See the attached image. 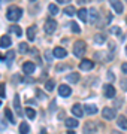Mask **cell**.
<instances>
[{
  "instance_id": "cell-1",
  "label": "cell",
  "mask_w": 127,
  "mask_h": 134,
  "mask_svg": "<svg viewBox=\"0 0 127 134\" xmlns=\"http://www.w3.org/2000/svg\"><path fill=\"white\" fill-rule=\"evenodd\" d=\"M21 15H23V9L21 8L10 6L9 9H8V12H6V18L9 19V21H12V23H15V21H18L21 18Z\"/></svg>"
},
{
  "instance_id": "cell-2",
  "label": "cell",
  "mask_w": 127,
  "mask_h": 134,
  "mask_svg": "<svg viewBox=\"0 0 127 134\" xmlns=\"http://www.w3.org/2000/svg\"><path fill=\"white\" fill-rule=\"evenodd\" d=\"M85 51H87V43L84 42V40H76L73 45V54L75 57H84V54H85Z\"/></svg>"
},
{
  "instance_id": "cell-3",
  "label": "cell",
  "mask_w": 127,
  "mask_h": 134,
  "mask_svg": "<svg viewBox=\"0 0 127 134\" xmlns=\"http://www.w3.org/2000/svg\"><path fill=\"white\" fill-rule=\"evenodd\" d=\"M55 29H57V21H54L52 18H48L46 21H45L44 30H45L46 34H52L54 31H55Z\"/></svg>"
},
{
  "instance_id": "cell-4",
  "label": "cell",
  "mask_w": 127,
  "mask_h": 134,
  "mask_svg": "<svg viewBox=\"0 0 127 134\" xmlns=\"http://www.w3.org/2000/svg\"><path fill=\"white\" fill-rule=\"evenodd\" d=\"M102 116L106 121H112L114 118H115V110L111 109V107H105V109L102 110Z\"/></svg>"
},
{
  "instance_id": "cell-5",
  "label": "cell",
  "mask_w": 127,
  "mask_h": 134,
  "mask_svg": "<svg viewBox=\"0 0 127 134\" xmlns=\"http://www.w3.org/2000/svg\"><path fill=\"white\" fill-rule=\"evenodd\" d=\"M93 66H94V63L91 61V60H88V58H84L82 61L79 63V69H81V70H85V72L91 70Z\"/></svg>"
},
{
  "instance_id": "cell-6",
  "label": "cell",
  "mask_w": 127,
  "mask_h": 134,
  "mask_svg": "<svg viewBox=\"0 0 127 134\" xmlns=\"http://www.w3.org/2000/svg\"><path fill=\"white\" fill-rule=\"evenodd\" d=\"M34 69H36V66L31 61H25L23 64V72H24V75H33Z\"/></svg>"
},
{
  "instance_id": "cell-7",
  "label": "cell",
  "mask_w": 127,
  "mask_h": 134,
  "mask_svg": "<svg viewBox=\"0 0 127 134\" xmlns=\"http://www.w3.org/2000/svg\"><path fill=\"white\" fill-rule=\"evenodd\" d=\"M103 94L106 98H114L115 97V88L112 85H105L103 86Z\"/></svg>"
},
{
  "instance_id": "cell-8",
  "label": "cell",
  "mask_w": 127,
  "mask_h": 134,
  "mask_svg": "<svg viewBox=\"0 0 127 134\" xmlns=\"http://www.w3.org/2000/svg\"><path fill=\"white\" fill-rule=\"evenodd\" d=\"M84 112H85V110H84V107L81 104H73L72 106V113H73L76 118H82Z\"/></svg>"
},
{
  "instance_id": "cell-9",
  "label": "cell",
  "mask_w": 127,
  "mask_h": 134,
  "mask_svg": "<svg viewBox=\"0 0 127 134\" xmlns=\"http://www.w3.org/2000/svg\"><path fill=\"white\" fill-rule=\"evenodd\" d=\"M52 54H54L55 58H64L66 55H67V51H66L64 48H61V46H57V48H54Z\"/></svg>"
},
{
  "instance_id": "cell-10",
  "label": "cell",
  "mask_w": 127,
  "mask_h": 134,
  "mask_svg": "<svg viewBox=\"0 0 127 134\" xmlns=\"http://www.w3.org/2000/svg\"><path fill=\"white\" fill-rule=\"evenodd\" d=\"M59 94L61 97H69L70 94H72V90H70L69 85H60L59 86Z\"/></svg>"
},
{
  "instance_id": "cell-11",
  "label": "cell",
  "mask_w": 127,
  "mask_h": 134,
  "mask_svg": "<svg viewBox=\"0 0 127 134\" xmlns=\"http://www.w3.org/2000/svg\"><path fill=\"white\" fill-rule=\"evenodd\" d=\"M97 19H99L97 9H88V21L93 24V23H97Z\"/></svg>"
},
{
  "instance_id": "cell-12",
  "label": "cell",
  "mask_w": 127,
  "mask_h": 134,
  "mask_svg": "<svg viewBox=\"0 0 127 134\" xmlns=\"http://www.w3.org/2000/svg\"><path fill=\"white\" fill-rule=\"evenodd\" d=\"M14 107H15V112H17V115H18V116L23 115L21 104H20V96H18V94H15V97H14Z\"/></svg>"
},
{
  "instance_id": "cell-13",
  "label": "cell",
  "mask_w": 127,
  "mask_h": 134,
  "mask_svg": "<svg viewBox=\"0 0 127 134\" xmlns=\"http://www.w3.org/2000/svg\"><path fill=\"white\" fill-rule=\"evenodd\" d=\"M10 43H12V40H10V37L8 36V34H5V36H2V39H0V46L2 48H9Z\"/></svg>"
},
{
  "instance_id": "cell-14",
  "label": "cell",
  "mask_w": 127,
  "mask_h": 134,
  "mask_svg": "<svg viewBox=\"0 0 127 134\" xmlns=\"http://www.w3.org/2000/svg\"><path fill=\"white\" fill-rule=\"evenodd\" d=\"M64 124H66L67 128H76V127L79 125V122L75 119V118H67V119L64 121Z\"/></svg>"
},
{
  "instance_id": "cell-15",
  "label": "cell",
  "mask_w": 127,
  "mask_h": 134,
  "mask_svg": "<svg viewBox=\"0 0 127 134\" xmlns=\"http://www.w3.org/2000/svg\"><path fill=\"white\" fill-rule=\"evenodd\" d=\"M111 6L115 9L117 14H121V12H123V5H121V2H120V0H111Z\"/></svg>"
},
{
  "instance_id": "cell-16",
  "label": "cell",
  "mask_w": 127,
  "mask_h": 134,
  "mask_svg": "<svg viewBox=\"0 0 127 134\" xmlns=\"http://www.w3.org/2000/svg\"><path fill=\"white\" fill-rule=\"evenodd\" d=\"M117 125L121 130H127V118L126 116H118L117 118Z\"/></svg>"
},
{
  "instance_id": "cell-17",
  "label": "cell",
  "mask_w": 127,
  "mask_h": 134,
  "mask_svg": "<svg viewBox=\"0 0 127 134\" xmlns=\"http://www.w3.org/2000/svg\"><path fill=\"white\" fill-rule=\"evenodd\" d=\"M78 16L81 21H88V9H85V8H81V9L78 10Z\"/></svg>"
},
{
  "instance_id": "cell-18",
  "label": "cell",
  "mask_w": 127,
  "mask_h": 134,
  "mask_svg": "<svg viewBox=\"0 0 127 134\" xmlns=\"http://www.w3.org/2000/svg\"><path fill=\"white\" fill-rule=\"evenodd\" d=\"M84 110L87 112L88 115H96V113H97V107L94 104H85L84 106Z\"/></svg>"
},
{
  "instance_id": "cell-19",
  "label": "cell",
  "mask_w": 127,
  "mask_h": 134,
  "mask_svg": "<svg viewBox=\"0 0 127 134\" xmlns=\"http://www.w3.org/2000/svg\"><path fill=\"white\" fill-rule=\"evenodd\" d=\"M27 37H29V40H34V37H36V25H30L27 29Z\"/></svg>"
},
{
  "instance_id": "cell-20",
  "label": "cell",
  "mask_w": 127,
  "mask_h": 134,
  "mask_svg": "<svg viewBox=\"0 0 127 134\" xmlns=\"http://www.w3.org/2000/svg\"><path fill=\"white\" fill-rule=\"evenodd\" d=\"M94 42L99 43V45L105 43V42H106V34H105V33H99V34H96V36H94Z\"/></svg>"
},
{
  "instance_id": "cell-21",
  "label": "cell",
  "mask_w": 127,
  "mask_h": 134,
  "mask_svg": "<svg viewBox=\"0 0 127 134\" xmlns=\"http://www.w3.org/2000/svg\"><path fill=\"white\" fill-rule=\"evenodd\" d=\"M66 81L72 82V83H78V82H79V75H78V73H70V75L66 77Z\"/></svg>"
},
{
  "instance_id": "cell-22",
  "label": "cell",
  "mask_w": 127,
  "mask_h": 134,
  "mask_svg": "<svg viewBox=\"0 0 127 134\" xmlns=\"http://www.w3.org/2000/svg\"><path fill=\"white\" fill-rule=\"evenodd\" d=\"M14 57H15V52L12 51V49H9V52L6 54V64H8V66H10V64H12Z\"/></svg>"
},
{
  "instance_id": "cell-23",
  "label": "cell",
  "mask_w": 127,
  "mask_h": 134,
  "mask_svg": "<svg viewBox=\"0 0 127 134\" xmlns=\"http://www.w3.org/2000/svg\"><path fill=\"white\" fill-rule=\"evenodd\" d=\"M29 131H30L29 124H27V122H21V125H20V134H29Z\"/></svg>"
},
{
  "instance_id": "cell-24",
  "label": "cell",
  "mask_w": 127,
  "mask_h": 134,
  "mask_svg": "<svg viewBox=\"0 0 127 134\" xmlns=\"http://www.w3.org/2000/svg\"><path fill=\"white\" fill-rule=\"evenodd\" d=\"M25 115H27L29 119H34V118H36V110L31 109V107H27V109H25Z\"/></svg>"
},
{
  "instance_id": "cell-25",
  "label": "cell",
  "mask_w": 127,
  "mask_h": 134,
  "mask_svg": "<svg viewBox=\"0 0 127 134\" xmlns=\"http://www.w3.org/2000/svg\"><path fill=\"white\" fill-rule=\"evenodd\" d=\"M9 31L15 33L17 36H21V34H23V30H21V27H18V25H10V27H9Z\"/></svg>"
},
{
  "instance_id": "cell-26",
  "label": "cell",
  "mask_w": 127,
  "mask_h": 134,
  "mask_svg": "<svg viewBox=\"0 0 127 134\" xmlns=\"http://www.w3.org/2000/svg\"><path fill=\"white\" fill-rule=\"evenodd\" d=\"M48 10H49V14L51 15H57L59 14V6L54 5V3H51V5L48 6Z\"/></svg>"
},
{
  "instance_id": "cell-27",
  "label": "cell",
  "mask_w": 127,
  "mask_h": 134,
  "mask_svg": "<svg viewBox=\"0 0 127 134\" xmlns=\"http://www.w3.org/2000/svg\"><path fill=\"white\" fill-rule=\"evenodd\" d=\"M18 51H20L21 54H25L27 51H29V45L25 42H21L20 45H18Z\"/></svg>"
},
{
  "instance_id": "cell-28",
  "label": "cell",
  "mask_w": 127,
  "mask_h": 134,
  "mask_svg": "<svg viewBox=\"0 0 127 134\" xmlns=\"http://www.w3.org/2000/svg\"><path fill=\"white\" fill-rule=\"evenodd\" d=\"M5 115H6V119L9 121L10 124H15V118H14V115H12V112H10L9 109L5 110Z\"/></svg>"
},
{
  "instance_id": "cell-29",
  "label": "cell",
  "mask_w": 127,
  "mask_h": 134,
  "mask_svg": "<svg viewBox=\"0 0 127 134\" xmlns=\"http://www.w3.org/2000/svg\"><path fill=\"white\" fill-rule=\"evenodd\" d=\"M64 14L67 15V16H72V15H75V8H73V6H67V8L64 9Z\"/></svg>"
},
{
  "instance_id": "cell-30",
  "label": "cell",
  "mask_w": 127,
  "mask_h": 134,
  "mask_svg": "<svg viewBox=\"0 0 127 134\" xmlns=\"http://www.w3.org/2000/svg\"><path fill=\"white\" fill-rule=\"evenodd\" d=\"M91 128V122H87L85 127H84V133L85 134H94V130H90Z\"/></svg>"
},
{
  "instance_id": "cell-31",
  "label": "cell",
  "mask_w": 127,
  "mask_h": 134,
  "mask_svg": "<svg viewBox=\"0 0 127 134\" xmlns=\"http://www.w3.org/2000/svg\"><path fill=\"white\" fill-rule=\"evenodd\" d=\"M54 85H55V83H54V81H51V79H49V81H46V83H45L46 91H52V90H54Z\"/></svg>"
},
{
  "instance_id": "cell-32",
  "label": "cell",
  "mask_w": 127,
  "mask_h": 134,
  "mask_svg": "<svg viewBox=\"0 0 127 134\" xmlns=\"http://www.w3.org/2000/svg\"><path fill=\"white\" fill-rule=\"evenodd\" d=\"M70 29H72L73 33H81V29H79V25L76 23H70Z\"/></svg>"
},
{
  "instance_id": "cell-33",
  "label": "cell",
  "mask_w": 127,
  "mask_h": 134,
  "mask_svg": "<svg viewBox=\"0 0 127 134\" xmlns=\"http://www.w3.org/2000/svg\"><path fill=\"white\" fill-rule=\"evenodd\" d=\"M6 92H5V83H0V98H5Z\"/></svg>"
},
{
  "instance_id": "cell-34",
  "label": "cell",
  "mask_w": 127,
  "mask_h": 134,
  "mask_svg": "<svg viewBox=\"0 0 127 134\" xmlns=\"http://www.w3.org/2000/svg\"><path fill=\"white\" fill-rule=\"evenodd\" d=\"M111 33L112 34H120L121 33V29H120V27H111Z\"/></svg>"
},
{
  "instance_id": "cell-35",
  "label": "cell",
  "mask_w": 127,
  "mask_h": 134,
  "mask_svg": "<svg viewBox=\"0 0 127 134\" xmlns=\"http://www.w3.org/2000/svg\"><path fill=\"white\" fill-rule=\"evenodd\" d=\"M121 70H123L124 75H127V63H123L121 64Z\"/></svg>"
},
{
  "instance_id": "cell-36",
  "label": "cell",
  "mask_w": 127,
  "mask_h": 134,
  "mask_svg": "<svg viewBox=\"0 0 127 134\" xmlns=\"http://www.w3.org/2000/svg\"><path fill=\"white\" fill-rule=\"evenodd\" d=\"M127 81H124V79H123L121 81V86H123V90H127V83H126Z\"/></svg>"
},
{
  "instance_id": "cell-37",
  "label": "cell",
  "mask_w": 127,
  "mask_h": 134,
  "mask_svg": "<svg viewBox=\"0 0 127 134\" xmlns=\"http://www.w3.org/2000/svg\"><path fill=\"white\" fill-rule=\"evenodd\" d=\"M45 55H46V60H48V61H51V60H52V58H49V57H51V54H49L48 51H46V52H45Z\"/></svg>"
},
{
  "instance_id": "cell-38",
  "label": "cell",
  "mask_w": 127,
  "mask_h": 134,
  "mask_svg": "<svg viewBox=\"0 0 127 134\" xmlns=\"http://www.w3.org/2000/svg\"><path fill=\"white\" fill-rule=\"evenodd\" d=\"M70 0H57V3H69Z\"/></svg>"
},
{
  "instance_id": "cell-39",
  "label": "cell",
  "mask_w": 127,
  "mask_h": 134,
  "mask_svg": "<svg viewBox=\"0 0 127 134\" xmlns=\"http://www.w3.org/2000/svg\"><path fill=\"white\" fill-rule=\"evenodd\" d=\"M85 2H88V0H78V3H79V5H82V3H85Z\"/></svg>"
},
{
  "instance_id": "cell-40",
  "label": "cell",
  "mask_w": 127,
  "mask_h": 134,
  "mask_svg": "<svg viewBox=\"0 0 127 134\" xmlns=\"http://www.w3.org/2000/svg\"><path fill=\"white\" fill-rule=\"evenodd\" d=\"M112 134H121V133H118V131H114V133Z\"/></svg>"
},
{
  "instance_id": "cell-41",
  "label": "cell",
  "mask_w": 127,
  "mask_h": 134,
  "mask_svg": "<svg viewBox=\"0 0 127 134\" xmlns=\"http://www.w3.org/2000/svg\"><path fill=\"white\" fill-rule=\"evenodd\" d=\"M67 134H75V133H73V131H70V133H67Z\"/></svg>"
},
{
  "instance_id": "cell-42",
  "label": "cell",
  "mask_w": 127,
  "mask_h": 134,
  "mask_svg": "<svg viewBox=\"0 0 127 134\" xmlns=\"http://www.w3.org/2000/svg\"><path fill=\"white\" fill-rule=\"evenodd\" d=\"M126 54H127V45H126Z\"/></svg>"
},
{
  "instance_id": "cell-43",
  "label": "cell",
  "mask_w": 127,
  "mask_h": 134,
  "mask_svg": "<svg viewBox=\"0 0 127 134\" xmlns=\"http://www.w3.org/2000/svg\"><path fill=\"white\" fill-rule=\"evenodd\" d=\"M126 24H127V18H126Z\"/></svg>"
},
{
  "instance_id": "cell-44",
  "label": "cell",
  "mask_w": 127,
  "mask_h": 134,
  "mask_svg": "<svg viewBox=\"0 0 127 134\" xmlns=\"http://www.w3.org/2000/svg\"><path fill=\"white\" fill-rule=\"evenodd\" d=\"M0 106H2V101H0Z\"/></svg>"
},
{
  "instance_id": "cell-45",
  "label": "cell",
  "mask_w": 127,
  "mask_h": 134,
  "mask_svg": "<svg viewBox=\"0 0 127 134\" xmlns=\"http://www.w3.org/2000/svg\"><path fill=\"white\" fill-rule=\"evenodd\" d=\"M0 60H2V57H0Z\"/></svg>"
}]
</instances>
